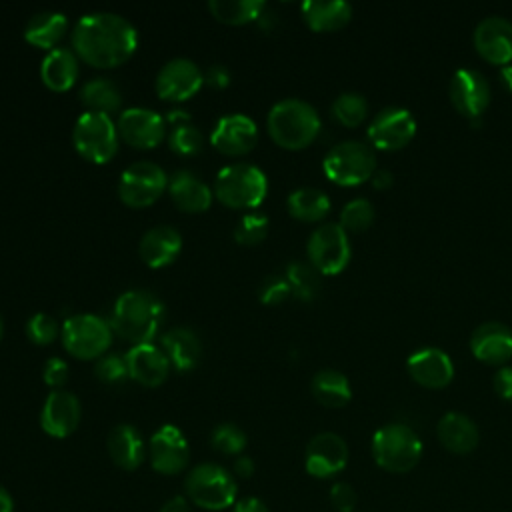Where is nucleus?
I'll use <instances>...</instances> for the list:
<instances>
[{
  "instance_id": "obj_1",
  "label": "nucleus",
  "mask_w": 512,
  "mask_h": 512,
  "mask_svg": "<svg viewBox=\"0 0 512 512\" xmlns=\"http://www.w3.org/2000/svg\"><path fill=\"white\" fill-rule=\"evenodd\" d=\"M72 48L94 68H116L138 48L136 26L114 12H90L72 28Z\"/></svg>"
},
{
  "instance_id": "obj_2",
  "label": "nucleus",
  "mask_w": 512,
  "mask_h": 512,
  "mask_svg": "<svg viewBox=\"0 0 512 512\" xmlns=\"http://www.w3.org/2000/svg\"><path fill=\"white\" fill-rule=\"evenodd\" d=\"M164 318L162 300L148 290H128L114 302L110 326L122 340L138 346L148 344L158 334Z\"/></svg>"
},
{
  "instance_id": "obj_3",
  "label": "nucleus",
  "mask_w": 512,
  "mask_h": 512,
  "mask_svg": "<svg viewBox=\"0 0 512 512\" xmlns=\"http://www.w3.org/2000/svg\"><path fill=\"white\" fill-rule=\"evenodd\" d=\"M270 138L288 150H300L312 144L320 132V116L316 108L300 98H284L276 102L266 118Z\"/></svg>"
},
{
  "instance_id": "obj_4",
  "label": "nucleus",
  "mask_w": 512,
  "mask_h": 512,
  "mask_svg": "<svg viewBox=\"0 0 512 512\" xmlns=\"http://www.w3.org/2000/svg\"><path fill=\"white\" fill-rule=\"evenodd\" d=\"M212 192L216 200L226 208H256L268 194V178L254 164L234 162L216 174Z\"/></svg>"
},
{
  "instance_id": "obj_5",
  "label": "nucleus",
  "mask_w": 512,
  "mask_h": 512,
  "mask_svg": "<svg viewBox=\"0 0 512 512\" xmlns=\"http://www.w3.org/2000/svg\"><path fill=\"white\" fill-rule=\"evenodd\" d=\"M184 490L192 504L210 512L236 504V480L232 472L214 462L194 466L184 478Z\"/></svg>"
},
{
  "instance_id": "obj_6",
  "label": "nucleus",
  "mask_w": 512,
  "mask_h": 512,
  "mask_svg": "<svg viewBox=\"0 0 512 512\" xmlns=\"http://www.w3.org/2000/svg\"><path fill=\"white\" fill-rule=\"evenodd\" d=\"M372 456L380 468L402 474L418 464L422 456V442L410 426L392 422L374 432Z\"/></svg>"
},
{
  "instance_id": "obj_7",
  "label": "nucleus",
  "mask_w": 512,
  "mask_h": 512,
  "mask_svg": "<svg viewBox=\"0 0 512 512\" xmlns=\"http://www.w3.org/2000/svg\"><path fill=\"white\" fill-rule=\"evenodd\" d=\"M328 180L340 186H356L376 172L374 148L360 140H342L334 144L322 160Z\"/></svg>"
},
{
  "instance_id": "obj_8",
  "label": "nucleus",
  "mask_w": 512,
  "mask_h": 512,
  "mask_svg": "<svg viewBox=\"0 0 512 512\" xmlns=\"http://www.w3.org/2000/svg\"><path fill=\"white\" fill-rule=\"evenodd\" d=\"M72 142L82 158L94 164H106L118 152L116 122L108 114L86 110L72 128Z\"/></svg>"
},
{
  "instance_id": "obj_9",
  "label": "nucleus",
  "mask_w": 512,
  "mask_h": 512,
  "mask_svg": "<svg viewBox=\"0 0 512 512\" xmlns=\"http://www.w3.org/2000/svg\"><path fill=\"white\" fill-rule=\"evenodd\" d=\"M112 326L96 314H74L60 328L62 346L80 360H92L106 354L112 344Z\"/></svg>"
},
{
  "instance_id": "obj_10",
  "label": "nucleus",
  "mask_w": 512,
  "mask_h": 512,
  "mask_svg": "<svg viewBox=\"0 0 512 512\" xmlns=\"http://www.w3.org/2000/svg\"><path fill=\"white\" fill-rule=\"evenodd\" d=\"M168 188V176L156 162L138 160L130 164L118 182V196L130 208L154 204Z\"/></svg>"
},
{
  "instance_id": "obj_11",
  "label": "nucleus",
  "mask_w": 512,
  "mask_h": 512,
  "mask_svg": "<svg viewBox=\"0 0 512 512\" xmlns=\"http://www.w3.org/2000/svg\"><path fill=\"white\" fill-rule=\"evenodd\" d=\"M306 252L310 258V264L318 272L338 274L348 266L350 254H352L348 232L336 222L320 224L310 234Z\"/></svg>"
},
{
  "instance_id": "obj_12",
  "label": "nucleus",
  "mask_w": 512,
  "mask_h": 512,
  "mask_svg": "<svg viewBox=\"0 0 512 512\" xmlns=\"http://www.w3.org/2000/svg\"><path fill=\"white\" fill-rule=\"evenodd\" d=\"M204 84V72L190 58H172L156 74L154 90L162 100L184 102L192 98Z\"/></svg>"
},
{
  "instance_id": "obj_13",
  "label": "nucleus",
  "mask_w": 512,
  "mask_h": 512,
  "mask_svg": "<svg viewBox=\"0 0 512 512\" xmlns=\"http://www.w3.org/2000/svg\"><path fill=\"white\" fill-rule=\"evenodd\" d=\"M118 136L132 148H156L166 138V118L156 110L134 106L120 112L116 120Z\"/></svg>"
},
{
  "instance_id": "obj_14",
  "label": "nucleus",
  "mask_w": 512,
  "mask_h": 512,
  "mask_svg": "<svg viewBox=\"0 0 512 512\" xmlns=\"http://www.w3.org/2000/svg\"><path fill=\"white\" fill-rule=\"evenodd\" d=\"M148 458L158 474L174 476L188 466L190 446L182 430L174 424L160 426L148 442Z\"/></svg>"
},
{
  "instance_id": "obj_15",
  "label": "nucleus",
  "mask_w": 512,
  "mask_h": 512,
  "mask_svg": "<svg viewBox=\"0 0 512 512\" xmlns=\"http://www.w3.org/2000/svg\"><path fill=\"white\" fill-rule=\"evenodd\" d=\"M368 140L382 150L406 146L416 134V120L408 108L386 106L368 124Z\"/></svg>"
},
{
  "instance_id": "obj_16",
  "label": "nucleus",
  "mask_w": 512,
  "mask_h": 512,
  "mask_svg": "<svg viewBox=\"0 0 512 512\" xmlns=\"http://www.w3.org/2000/svg\"><path fill=\"white\" fill-rule=\"evenodd\" d=\"M348 464V446L342 436L334 432L316 434L304 454L306 472L314 478H330L342 472Z\"/></svg>"
},
{
  "instance_id": "obj_17",
  "label": "nucleus",
  "mask_w": 512,
  "mask_h": 512,
  "mask_svg": "<svg viewBox=\"0 0 512 512\" xmlns=\"http://www.w3.org/2000/svg\"><path fill=\"white\" fill-rule=\"evenodd\" d=\"M448 94L454 108L474 120L482 116L490 102V84L482 72L474 68H460L450 78Z\"/></svg>"
},
{
  "instance_id": "obj_18",
  "label": "nucleus",
  "mask_w": 512,
  "mask_h": 512,
  "mask_svg": "<svg viewBox=\"0 0 512 512\" xmlns=\"http://www.w3.org/2000/svg\"><path fill=\"white\" fill-rule=\"evenodd\" d=\"M258 142V126L246 114H226L222 116L212 134L210 144L226 156H244Z\"/></svg>"
},
{
  "instance_id": "obj_19",
  "label": "nucleus",
  "mask_w": 512,
  "mask_h": 512,
  "mask_svg": "<svg viewBox=\"0 0 512 512\" xmlns=\"http://www.w3.org/2000/svg\"><path fill=\"white\" fill-rule=\"evenodd\" d=\"M82 408L76 394L66 390H52L40 410V426L52 438L70 436L80 424Z\"/></svg>"
},
{
  "instance_id": "obj_20",
  "label": "nucleus",
  "mask_w": 512,
  "mask_h": 512,
  "mask_svg": "<svg viewBox=\"0 0 512 512\" xmlns=\"http://www.w3.org/2000/svg\"><path fill=\"white\" fill-rule=\"evenodd\" d=\"M474 46L488 62H512V22L504 16L482 18L474 28Z\"/></svg>"
},
{
  "instance_id": "obj_21",
  "label": "nucleus",
  "mask_w": 512,
  "mask_h": 512,
  "mask_svg": "<svg viewBox=\"0 0 512 512\" xmlns=\"http://www.w3.org/2000/svg\"><path fill=\"white\" fill-rule=\"evenodd\" d=\"M126 366L132 380L146 388H156L164 384L170 374V360L164 350L152 342L132 346L126 352Z\"/></svg>"
},
{
  "instance_id": "obj_22",
  "label": "nucleus",
  "mask_w": 512,
  "mask_h": 512,
  "mask_svg": "<svg viewBox=\"0 0 512 512\" xmlns=\"http://www.w3.org/2000/svg\"><path fill=\"white\" fill-rule=\"evenodd\" d=\"M410 376L426 388H442L454 376L452 358L436 346H424L414 350L406 360Z\"/></svg>"
},
{
  "instance_id": "obj_23",
  "label": "nucleus",
  "mask_w": 512,
  "mask_h": 512,
  "mask_svg": "<svg viewBox=\"0 0 512 512\" xmlns=\"http://www.w3.org/2000/svg\"><path fill=\"white\" fill-rule=\"evenodd\" d=\"M470 350L486 364H504L512 358V330L496 320L484 322L472 332Z\"/></svg>"
},
{
  "instance_id": "obj_24",
  "label": "nucleus",
  "mask_w": 512,
  "mask_h": 512,
  "mask_svg": "<svg viewBox=\"0 0 512 512\" xmlns=\"http://www.w3.org/2000/svg\"><path fill=\"white\" fill-rule=\"evenodd\" d=\"M182 250V236L174 226L160 224L146 230L138 244L142 262L150 268H162L176 260Z\"/></svg>"
},
{
  "instance_id": "obj_25",
  "label": "nucleus",
  "mask_w": 512,
  "mask_h": 512,
  "mask_svg": "<svg viewBox=\"0 0 512 512\" xmlns=\"http://www.w3.org/2000/svg\"><path fill=\"white\" fill-rule=\"evenodd\" d=\"M168 194L182 212H204L210 208L214 192L192 170H176L168 178Z\"/></svg>"
},
{
  "instance_id": "obj_26",
  "label": "nucleus",
  "mask_w": 512,
  "mask_h": 512,
  "mask_svg": "<svg viewBox=\"0 0 512 512\" xmlns=\"http://www.w3.org/2000/svg\"><path fill=\"white\" fill-rule=\"evenodd\" d=\"M160 348L178 372L196 368L202 356V342L192 328L174 326L160 336Z\"/></svg>"
},
{
  "instance_id": "obj_27",
  "label": "nucleus",
  "mask_w": 512,
  "mask_h": 512,
  "mask_svg": "<svg viewBox=\"0 0 512 512\" xmlns=\"http://www.w3.org/2000/svg\"><path fill=\"white\" fill-rule=\"evenodd\" d=\"M106 450L112 462L122 470H136L148 454L142 434L132 424L114 426L106 438Z\"/></svg>"
},
{
  "instance_id": "obj_28",
  "label": "nucleus",
  "mask_w": 512,
  "mask_h": 512,
  "mask_svg": "<svg viewBox=\"0 0 512 512\" xmlns=\"http://www.w3.org/2000/svg\"><path fill=\"white\" fill-rule=\"evenodd\" d=\"M436 432L442 446L454 454L472 452L480 440L476 424L462 412H446L440 418Z\"/></svg>"
},
{
  "instance_id": "obj_29",
  "label": "nucleus",
  "mask_w": 512,
  "mask_h": 512,
  "mask_svg": "<svg viewBox=\"0 0 512 512\" xmlns=\"http://www.w3.org/2000/svg\"><path fill=\"white\" fill-rule=\"evenodd\" d=\"M42 82L54 92H66L78 78V56L70 48H52L40 64Z\"/></svg>"
},
{
  "instance_id": "obj_30",
  "label": "nucleus",
  "mask_w": 512,
  "mask_h": 512,
  "mask_svg": "<svg viewBox=\"0 0 512 512\" xmlns=\"http://www.w3.org/2000/svg\"><path fill=\"white\" fill-rule=\"evenodd\" d=\"M68 30V18L56 10L36 12L24 26V38L28 44L44 50L56 48Z\"/></svg>"
},
{
  "instance_id": "obj_31",
  "label": "nucleus",
  "mask_w": 512,
  "mask_h": 512,
  "mask_svg": "<svg viewBox=\"0 0 512 512\" xmlns=\"http://www.w3.org/2000/svg\"><path fill=\"white\" fill-rule=\"evenodd\" d=\"M302 18L316 32L342 28L352 18V6L346 0H306Z\"/></svg>"
},
{
  "instance_id": "obj_32",
  "label": "nucleus",
  "mask_w": 512,
  "mask_h": 512,
  "mask_svg": "<svg viewBox=\"0 0 512 512\" xmlns=\"http://www.w3.org/2000/svg\"><path fill=\"white\" fill-rule=\"evenodd\" d=\"M310 390H312L314 398L322 406H328V408H340V406L348 404L352 398V388H350L348 378L342 372L332 370V368L318 370L312 376Z\"/></svg>"
},
{
  "instance_id": "obj_33",
  "label": "nucleus",
  "mask_w": 512,
  "mask_h": 512,
  "mask_svg": "<svg viewBox=\"0 0 512 512\" xmlns=\"http://www.w3.org/2000/svg\"><path fill=\"white\" fill-rule=\"evenodd\" d=\"M286 206L294 218L304 220V222H318L328 214L330 198L320 188L302 186V188H296L290 192Z\"/></svg>"
},
{
  "instance_id": "obj_34",
  "label": "nucleus",
  "mask_w": 512,
  "mask_h": 512,
  "mask_svg": "<svg viewBox=\"0 0 512 512\" xmlns=\"http://www.w3.org/2000/svg\"><path fill=\"white\" fill-rule=\"evenodd\" d=\"M80 102L90 112L112 114L122 104V92L110 78H92L80 88Z\"/></svg>"
},
{
  "instance_id": "obj_35",
  "label": "nucleus",
  "mask_w": 512,
  "mask_h": 512,
  "mask_svg": "<svg viewBox=\"0 0 512 512\" xmlns=\"http://www.w3.org/2000/svg\"><path fill=\"white\" fill-rule=\"evenodd\" d=\"M266 8L264 0H210V14L224 24H246L258 20Z\"/></svg>"
},
{
  "instance_id": "obj_36",
  "label": "nucleus",
  "mask_w": 512,
  "mask_h": 512,
  "mask_svg": "<svg viewBox=\"0 0 512 512\" xmlns=\"http://www.w3.org/2000/svg\"><path fill=\"white\" fill-rule=\"evenodd\" d=\"M286 280L292 288V294L298 300H314L320 290V272L306 262H290L286 268Z\"/></svg>"
},
{
  "instance_id": "obj_37",
  "label": "nucleus",
  "mask_w": 512,
  "mask_h": 512,
  "mask_svg": "<svg viewBox=\"0 0 512 512\" xmlns=\"http://www.w3.org/2000/svg\"><path fill=\"white\" fill-rule=\"evenodd\" d=\"M332 116L344 126H358L368 114V102L360 92H342L332 102Z\"/></svg>"
},
{
  "instance_id": "obj_38",
  "label": "nucleus",
  "mask_w": 512,
  "mask_h": 512,
  "mask_svg": "<svg viewBox=\"0 0 512 512\" xmlns=\"http://www.w3.org/2000/svg\"><path fill=\"white\" fill-rule=\"evenodd\" d=\"M210 442L212 446L226 454V456H240L242 450L246 448V432L238 426V424H232V422H222L218 424L214 430H212V436H210Z\"/></svg>"
},
{
  "instance_id": "obj_39",
  "label": "nucleus",
  "mask_w": 512,
  "mask_h": 512,
  "mask_svg": "<svg viewBox=\"0 0 512 512\" xmlns=\"http://www.w3.org/2000/svg\"><path fill=\"white\" fill-rule=\"evenodd\" d=\"M168 146L178 156H194L202 150V134L192 122L176 124L168 132Z\"/></svg>"
},
{
  "instance_id": "obj_40",
  "label": "nucleus",
  "mask_w": 512,
  "mask_h": 512,
  "mask_svg": "<svg viewBox=\"0 0 512 512\" xmlns=\"http://www.w3.org/2000/svg\"><path fill=\"white\" fill-rule=\"evenodd\" d=\"M374 222V206L368 198H354L344 204L340 212V226L348 232H358Z\"/></svg>"
},
{
  "instance_id": "obj_41",
  "label": "nucleus",
  "mask_w": 512,
  "mask_h": 512,
  "mask_svg": "<svg viewBox=\"0 0 512 512\" xmlns=\"http://www.w3.org/2000/svg\"><path fill=\"white\" fill-rule=\"evenodd\" d=\"M266 234H268V218L258 212L244 214L234 228V240L244 246L260 244L266 238Z\"/></svg>"
},
{
  "instance_id": "obj_42",
  "label": "nucleus",
  "mask_w": 512,
  "mask_h": 512,
  "mask_svg": "<svg viewBox=\"0 0 512 512\" xmlns=\"http://www.w3.org/2000/svg\"><path fill=\"white\" fill-rule=\"evenodd\" d=\"M58 334H60V328L56 318L46 312H36L26 322V336L30 338V342L38 346L52 344L58 338Z\"/></svg>"
},
{
  "instance_id": "obj_43",
  "label": "nucleus",
  "mask_w": 512,
  "mask_h": 512,
  "mask_svg": "<svg viewBox=\"0 0 512 512\" xmlns=\"http://www.w3.org/2000/svg\"><path fill=\"white\" fill-rule=\"evenodd\" d=\"M94 374L100 382L104 384H122L126 378H130L128 374V366H126V358L118 356V354H104L96 360L94 364Z\"/></svg>"
},
{
  "instance_id": "obj_44",
  "label": "nucleus",
  "mask_w": 512,
  "mask_h": 512,
  "mask_svg": "<svg viewBox=\"0 0 512 512\" xmlns=\"http://www.w3.org/2000/svg\"><path fill=\"white\" fill-rule=\"evenodd\" d=\"M292 294V288L286 280V276H280V274H272L268 276L260 290H258V298L262 304L266 306H276V304H282L288 296Z\"/></svg>"
},
{
  "instance_id": "obj_45",
  "label": "nucleus",
  "mask_w": 512,
  "mask_h": 512,
  "mask_svg": "<svg viewBox=\"0 0 512 512\" xmlns=\"http://www.w3.org/2000/svg\"><path fill=\"white\" fill-rule=\"evenodd\" d=\"M70 376V370H68V364L58 358V356H50L46 362H44V368H42V380L54 388V390H60V386L66 384Z\"/></svg>"
},
{
  "instance_id": "obj_46",
  "label": "nucleus",
  "mask_w": 512,
  "mask_h": 512,
  "mask_svg": "<svg viewBox=\"0 0 512 512\" xmlns=\"http://www.w3.org/2000/svg\"><path fill=\"white\" fill-rule=\"evenodd\" d=\"M330 502L338 512H352L356 508V492L346 482H336L330 488Z\"/></svg>"
},
{
  "instance_id": "obj_47",
  "label": "nucleus",
  "mask_w": 512,
  "mask_h": 512,
  "mask_svg": "<svg viewBox=\"0 0 512 512\" xmlns=\"http://www.w3.org/2000/svg\"><path fill=\"white\" fill-rule=\"evenodd\" d=\"M494 390L500 398L512 400V366H502L494 374Z\"/></svg>"
},
{
  "instance_id": "obj_48",
  "label": "nucleus",
  "mask_w": 512,
  "mask_h": 512,
  "mask_svg": "<svg viewBox=\"0 0 512 512\" xmlns=\"http://www.w3.org/2000/svg\"><path fill=\"white\" fill-rule=\"evenodd\" d=\"M204 82L210 84L212 88H226L230 84V72L226 66L222 64H212L206 72H204Z\"/></svg>"
},
{
  "instance_id": "obj_49",
  "label": "nucleus",
  "mask_w": 512,
  "mask_h": 512,
  "mask_svg": "<svg viewBox=\"0 0 512 512\" xmlns=\"http://www.w3.org/2000/svg\"><path fill=\"white\" fill-rule=\"evenodd\" d=\"M232 512H270V510H268V506L260 498L248 496V498L236 500Z\"/></svg>"
},
{
  "instance_id": "obj_50",
  "label": "nucleus",
  "mask_w": 512,
  "mask_h": 512,
  "mask_svg": "<svg viewBox=\"0 0 512 512\" xmlns=\"http://www.w3.org/2000/svg\"><path fill=\"white\" fill-rule=\"evenodd\" d=\"M160 512H192L190 500L186 496H172L162 504Z\"/></svg>"
},
{
  "instance_id": "obj_51",
  "label": "nucleus",
  "mask_w": 512,
  "mask_h": 512,
  "mask_svg": "<svg viewBox=\"0 0 512 512\" xmlns=\"http://www.w3.org/2000/svg\"><path fill=\"white\" fill-rule=\"evenodd\" d=\"M234 474L240 478H250L254 474V460L250 456H238L234 460Z\"/></svg>"
},
{
  "instance_id": "obj_52",
  "label": "nucleus",
  "mask_w": 512,
  "mask_h": 512,
  "mask_svg": "<svg viewBox=\"0 0 512 512\" xmlns=\"http://www.w3.org/2000/svg\"><path fill=\"white\" fill-rule=\"evenodd\" d=\"M370 180H372V184H374L376 188H388V186L392 184V172L386 170V168L376 170Z\"/></svg>"
},
{
  "instance_id": "obj_53",
  "label": "nucleus",
  "mask_w": 512,
  "mask_h": 512,
  "mask_svg": "<svg viewBox=\"0 0 512 512\" xmlns=\"http://www.w3.org/2000/svg\"><path fill=\"white\" fill-rule=\"evenodd\" d=\"M166 122H168V124H172V126H176V124L192 122V120H190V114H188V112H184V110H172V112H168Z\"/></svg>"
},
{
  "instance_id": "obj_54",
  "label": "nucleus",
  "mask_w": 512,
  "mask_h": 512,
  "mask_svg": "<svg viewBox=\"0 0 512 512\" xmlns=\"http://www.w3.org/2000/svg\"><path fill=\"white\" fill-rule=\"evenodd\" d=\"M14 510V502L12 496L8 494L6 488L0 486V512H12Z\"/></svg>"
},
{
  "instance_id": "obj_55",
  "label": "nucleus",
  "mask_w": 512,
  "mask_h": 512,
  "mask_svg": "<svg viewBox=\"0 0 512 512\" xmlns=\"http://www.w3.org/2000/svg\"><path fill=\"white\" fill-rule=\"evenodd\" d=\"M500 80H502V84L512 92V62H508V64H504V66L500 68Z\"/></svg>"
},
{
  "instance_id": "obj_56",
  "label": "nucleus",
  "mask_w": 512,
  "mask_h": 512,
  "mask_svg": "<svg viewBox=\"0 0 512 512\" xmlns=\"http://www.w3.org/2000/svg\"><path fill=\"white\" fill-rule=\"evenodd\" d=\"M2 336H4V320L0 316V340H2Z\"/></svg>"
}]
</instances>
